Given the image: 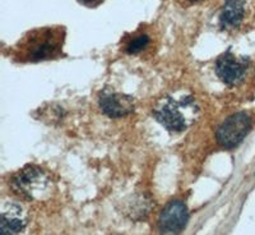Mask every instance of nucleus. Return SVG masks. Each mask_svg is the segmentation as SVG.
<instances>
[{
    "instance_id": "nucleus-11",
    "label": "nucleus",
    "mask_w": 255,
    "mask_h": 235,
    "mask_svg": "<svg viewBox=\"0 0 255 235\" xmlns=\"http://www.w3.org/2000/svg\"><path fill=\"white\" fill-rule=\"evenodd\" d=\"M105 0H78V3L82 5L87 6V8H97L99 5H101Z\"/></svg>"
},
{
    "instance_id": "nucleus-1",
    "label": "nucleus",
    "mask_w": 255,
    "mask_h": 235,
    "mask_svg": "<svg viewBox=\"0 0 255 235\" xmlns=\"http://www.w3.org/2000/svg\"><path fill=\"white\" fill-rule=\"evenodd\" d=\"M67 29L64 26H46L26 32L10 50L15 63L28 64L55 60L64 56Z\"/></svg>"
},
{
    "instance_id": "nucleus-3",
    "label": "nucleus",
    "mask_w": 255,
    "mask_h": 235,
    "mask_svg": "<svg viewBox=\"0 0 255 235\" xmlns=\"http://www.w3.org/2000/svg\"><path fill=\"white\" fill-rule=\"evenodd\" d=\"M12 187L15 193L27 200L45 201L54 191V182L44 169L29 165L13 177Z\"/></svg>"
},
{
    "instance_id": "nucleus-6",
    "label": "nucleus",
    "mask_w": 255,
    "mask_h": 235,
    "mask_svg": "<svg viewBox=\"0 0 255 235\" xmlns=\"http://www.w3.org/2000/svg\"><path fill=\"white\" fill-rule=\"evenodd\" d=\"M189 221L188 207L181 201H171L158 218V230L162 234H179Z\"/></svg>"
},
{
    "instance_id": "nucleus-2",
    "label": "nucleus",
    "mask_w": 255,
    "mask_h": 235,
    "mask_svg": "<svg viewBox=\"0 0 255 235\" xmlns=\"http://www.w3.org/2000/svg\"><path fill=\"white\" fill-rule=\"evenodd\" d=\"M199 106L193 96H167L159 101L153 115L170 132H183L197 122Z\"/></svg>"
},
{
    "instance_id": "nucleus-5",
    "label": "nucleus",
    "mask_w": 255,
    "mask_h": 235,
    "mask_svg": "<svg viewBox=\"0 0 255 235\" xmlns=\"http://www.w3.org/2000/svg\"><path fill=\"white\" fill-rule=\"evenodd\" d=\"M249 60L247 58H238L227 50L216 61V74L227 86H236L244 79L247 74Z\"/></svg>"
},
{
    "instance_id": "nucleus-9",
    "label": "nucleus",
    "mask_w": 255,
    "mask_h": 235,
    "mask_svg": "<svg viewBox=\"0 0 255 235\" xmlns=\"http://www.w3.org/2000/svg\"><path fill=\"white\" fill-rule=\"evenodd\" d=\"M245 18V4L243 0H226L220 14L222 28H236Z\"/></svg>"
},
{
    "instance_id": "nucleus-8",
    "label": "nucleus",
    "mask_w": 255,
    "mask_h": 235,
    "mask_svg": "<svg viewBox=\"0 0 255 235\" xmlns=\"http://www.w3.org/2000/svg\"><path fill=\"white\" fill-rule=\"evenodd\" d=\"M28 224V214L22 205L17 202H4L0 212V233L18 234L23 232Z\"/></svg>"
},
{
    "instance_id": "nucleus-7",
    "label": "nucleus",
    "mask_w": 255,
    "mask_h": 235,
    "mask_svg": "<svg viewBox=\"0 0 255 235\" xmlns=\"http://www.w3.org/2000/svg\"><path fill=\"white\" fill-rule=\"evenodd\" d=\"M99 105L102 113L110 118H123L134 111L133 97L114 90L102 91L99 97Z\"/></svg>"
},
{
    "instance_id": "nucleus-4",
    "label": "nucleus",
    "mask_w": 255,
    "mask_h": 235,
    "mask_svg": "<svg viewBox=\"0 0 255 235\" xmlns=\"http://www.w3.org/2000/svg\"><path fill=\"white\" fill-rule=\"evenodd\" d=\"M252 129V118L247 113H236L229 116L216 132V138L221 147L232 150L238 147Z\"/></svg>"
},
{
    "instance_id": "nucleus-12",
    "label": "nucleus",
    "mask_w": 255,
    "mask_h": 235,
    "mask_svg": "<svg viewBox=\"0 0 255 235\" xmlns=\"http://www.w3.org/2000/svg\"><path fill=\"white\" fill-rule=\"evenodd\" d=\"M190 3H197V1H199V0H189Z\"/></svg>"
},
{
    "instance_id": "nucleus-10",
    "label": "nucleus",
    "mask_w": 255,
    "mask_h": 235,
    "mask_svg": "<svg viewBox=\"0 0 255 235\" xmlns=\"http://www.w3.org/2000/svg\"><path fill=\"white\" fill-rule=\"evenodd\" d=\"M149 42H151V37L148 33H135L131 37L127 38L124 50L125 52L130 54V55L139 54L145 47L149 46Z\"/></svg>"
}]
</instances>
